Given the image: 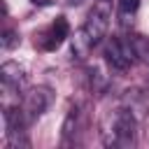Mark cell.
Returning <instances> with one entry per match:
<instances>
[{
  "label": "cell",
  "mask_w": 149,
  "mask_h": 149,
  "mask_svg": "<svg viewBox=\"0 0 149 149\" xmlns=\"http://www.w3.org/2000/svg\"><path fill=\"white\" fill-rule=\"evenodd\" d=\"M102 142L107 147H133L137 142V123L133 112L128 109H116L102 130Z\"/></svg>",
  "instance_id": "1"
},
{
  "label": "cell",
  "mask_w": 149,
  "mask_h": 149,
  "mask_svg": "<svg viewBox=\"0 0 149 149\" xmlns=\"http://www.w3.org/2000/svg\"><path fill=\"white\" fill-rule=\"evenodd\" d=\"M102 56L107 61V65L116 72H126L137 58H135V51L128 42V37H109L105 42V49H102Z\"/></svg>",
  "instance_id": "2"
},
{
  "label": "cell",
  "mask_w": 149,
  "mask_h": 149,
  "mask_svg": "<svg viewBox=\"0 0 149 149\" xmlns=\"http://www.w3.org/2000/svg\"><path fill=\"white\" fill-rule=\"evenodd\" d=\"M49 105H51V88H47V86L30 88L21 100V114H23L26 123H33L35 119H40Z\"/></svg>",
  "instance_id": "3"
},
{
  "label": "cell",
  "mask_w": 149,
  "mask_h": 149,
  "mask_svg": "<svg viewBox=\"0 0 149 149\" xmlns=\"http://www.w3.org/2000/svg\"><path fill=\"white\" fill-rule=\"evenodd\" d=\"M68 35H70L68 19H65V16H56V19L40 33V37L35 40V44H37L42 51H56V49L65 42Z\"/></svg>",
  "instance_id": "4"
},
{
  "label": "cell",
  "mask_w": 149,
  "mask_h": 149,
  "mask_svg": "<svg viewBox=\"0 0 149 149\" xmlns=\"http://www.w3.org/2000/svg\"><path fill=\"white\" fill-rule=\"evenodd\" d=\"M107 26H109V12H107V7H105V0H100V5L98 7H93L91 12H88V16H86V21H84V30L88 33V37L95 42V47L102 42V37L107 35Z\"/></svg>",
  "instance_id": "5"
},
{
  "label": "cell",
  "mask_w": 149,
  "mask_h": 149,
  "mask_svg": "<svg viewBox=\"0 0 149 149\" xmlns=\"http://www.w3.org/2000/svg\"><path fill=\"white\" fill-rule=\"evenodd\" d=\"M93 47H95V42L88 37V33H86L84 28H79V30L72 35V56H74L77 61L88 58L91 51H93Z\"/></svg>",
  "instance_id": "6"
},
{
  "label": "cell",
  "mask_w": 149,
  "mask_h": 149,
  "mask_svg": "<svg viewBox=\"0 0 149 149\" xmlns=\"http://www.w3.org/2000/svg\"><path fill=\"white\" fill-rule=\"evenodd\" d=\"M79 116H81V112H79V107H72L70 112H68V116H65V123H63V142L65 144H70V142H77V135L81 133L79 128Z\"/></svg>",
  "instance_id": "7"
},
{
  "label": "cell",
  "mask_w": 149,
  "mask_h": 149,
  "mask_svg": "<svg viewBox=\"0 0 149 149\" xmlns=\"http://www.w3.org/2000/svg\"><path fill=\"white\" fill-rule=\"evenodd\" d=\"M126 37H128V42H130V47H133V51H135V58H137L140 63L149 65V37H144V35H140V33H130V35H126Z\"/></svg>",
  "instance_id": "8"
},
{
  "label": "cell",
  "mask_w": 149,
  "mask_h": 149,
  "mask_svg": "<svg viewBox=\"0 0 149 149\" xmlns=\"http://www.w3.org/2000/svg\"><path fill=\"white\" fill-rule=\"evenodd\" d=\"M88 81H91V91H93V93H98V95H100V93H105V91H107V86H109V79H107L100 70H91V72H88Z\"/></svg>",
  "instance_id": "9"
},
{
  "label": "cell",
  "mask_w": 149,
  "mask_h": 149,
  "mask_svg": "<svg viewBox=\"0 0 149 149\" xmlns=\"http://www.w3.org/2000/svg\"><path fill=\"white\" fill-rule=\"evenodd\" d=\"M140 9V0H119V16L126 23L130 16H135V12Z\"/></svg>",
  "instance_id": "10"
},
{
  "label": "cell",
  "mask_w": 149,
  "mask_h": 149,
  "mask_svg": "<svg viewBox=\"0 0 149 149\" xmlns=\"http://www.w3.org/2000/svg\"><path fill=\"white\" fill-rule=\"evenodd\" d=\"M19 42H21L19 33H14V30H9V28H7V30L2 33V37H0V44H2V49H5V51H9L12 47H16Z\"/></svg>",
  "instance_id": "11"
},
{
  "label": "cell",
  "mask_w": 149,
  "mask_h": 149,
  "mask_svg": "<svg viewBox=\"0 0 149 149\" xmlns=\"http://www.w3.org/2000/svg\"><path fill=\"white\" fill-rule=\"evenodd\" d=\"M30 2H33L35 7H47V5L51 2V0H30Z\"/></svg>",
  "instance_id": "12"
},
{
  "label": "cell",
  "mask_w": 149,
  "mask_h": 149,
  "mask_svg": "<svg viewBox=\"0 0 149 149\" xmlns=\"http://www.w3.org/2000/svg\"><path fill=\"white\" fill-rule=\"evenodd\" d=\"M68 5H79V2H84V0H65Z\"/></svg>",
  "instance_id": "13"
}]
</instances>
